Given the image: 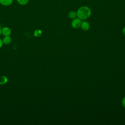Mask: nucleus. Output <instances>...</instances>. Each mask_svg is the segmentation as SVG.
<instances>
[{
	"label": "nucleus",
	"instance_id": "nucleus-14",
	"mask_svg": "<svg viewBox=\"0 0 125 125\" xmlns=\"http://www.w3.org/2000/svg\"><path fill=\"white\" fill-rule=\"evenodd\" d=\"M1 28L0 27V35H1Z\"/></svg>",
	"mask_w": 125,
	"mask_h": 125
},
{
	"label": "nucleus",
	"instance_id": "nucleus-12",
	"mask_svg": "<svg viewBox=\"0 0 125 125\" xmlns=\"http://www.w3.org/2000/svg\"><path fill=\"white\" fill-rule=\"evenodd\" d=\"M122 33H123V35L125 36V26L122 29Z\"/></svg>",
	"mask_w": 125,
	"mask_h": 125
},
{
	"label": "nucleus",
	"instance_id": "nucleus-3",
	"mask_svg": "<svg viewBox=\"0 0 125 125\" xmlns=\"http://www.w3.org/2000/svg\"><path fill=\"white\" fill-rule=\"evenodd\" d=\"M11 33V30L9 27H4L1 29V34L4 36H10Z\"/></svg>",
	"mask_w": 125,
	"mask_h": 125
},
{
	"label": "nucleus",
	"instance_id": "nucleus-8",
	"mask_svg": "<svg viewBox=\"0 0 125 125\" xmlns=\"http://www.w3.org/2000/svg\"><path fill=\"white\" fill-rule=\"evenodd\" d=\"M8 81L7 78L5 76H0V84H5Z\"/></svg>",
	"mask_w": 125,
	"mask_h": 125
},
{
	"label": "nucleus",
	"instance_id": "nucleus-13",
	"mask_svg": "<svg viewBox=\"0 0 125 125\" xmlns=\"http://www.w3.org/2000/svg\"><path fill=\"white\" fill-rule=\"evenodd\" d=\"M2 44H3V42L0 39V48L1 47V46H2Z\"/></svg>",
	"mask_w": 125,
	"mask_h": 125
},
{
	"label": "nucleus",
	"instance_id": "nucleus-11",
	"mask_svg": "<svg viewBox=\"0 0 125 125\" xmlns=\"http://www.w3.org/2000/svg\"><path fill=\"white\" fill-rule=\"evenodd\" d=\"M122 105L125 108V97H124L123 98V99H122Z\"/></svg>",
	"mask_w": 125,
	"mask_h": 125
},
{
	"label": "nucleus",
	"instance_id": "nucleus-4",
	"mask_svg": "<svg viewBox=\"0 0 125 125\" xmlns=\"http://www.w3.org/2000/svg\"><path fill=\"white\" fill-rule=\"evenodd\" d=\"M80 27L83 30L86 31L89 30L90 28V25L87 21H82V23Z\"/></svg>",
	"mask_w": 125,
	"mask_h": 125
},
{
	"label": "nucleus",
	"instance_id": "nucleus-6",
	"mask_svg": "<svg viewBox=\"0 0 125 125\" xmlns=\"http://www.w3.org/2000/svg\"><path fill=\"white\" fill-rule=\"evenodd\" d=\"M68 17L70 19H74L77 17V12L75 11H71L68 12Z\"/></svg>",
	"mask_w": 125,
	"mask_h": 125
},
{
	"label": "nucleus",
	"instance_id": "nucleus-2",
	"mask_svg": "<svg viewBox=\"0 0 125 125\" xmlns=\"http://www.w3.org/2000/svg\"><path fill=\"white\" fill-rule=\"evenodd\" d=\"M82 20L78 18H76L72 20L71 21V26L74 29H78L81 27Z\"/></svg>",
	"mask_w": 125,
	"mask_h": 125
},
{
	"label": "nucleus",
	"instance_id": "nucleus-7",
	"mask_svg": "<svg viewBox=\"0 0 125 125\" xmlns=\"http://www.w3.org/2000/svg\"><path fill=\"white\" fill-rule=\"evenodd\" d=\"M2 41L3 43L5 44H8L11 42L12 39L9 36H4V37L3 38Z\"/></svg>",
	"mask_w": 125,
	"mask_h": 125
},
{
	"label": "nucleus",
	"instance_id": "nucleus-5",
	"mask_svg": "<svg viewBox=\"0 0 125 125\" xmlns=\"http://www.w3.org/2000/svg\"><path fill=\"white\" fill-rule=\"evenodd\" d=\"M13 0H0V4L1 5L8 6L13 3Z\"/></svg>",
	"mask_w": 125,
	"mask_h": 125
},
{
	"label": "nucleus",
	"instance_id": "nucleus-1",
	"mask_svg": "<svg viewBox=\"0 0 125 125\" xmlns=\"http://www.w3.org/2000/svg\"><path fill=\"white\" fill-rule=\"evenodd\" d=\"M91 15V10L87 6H82L77 11V18L81 20H84L89 18Z\"/></svg>",
	"mask_w": 125,
	"mask_h": 125
},
{
	"label": "nucleus",
	"instance_id": "nucleus-9",
	"mask_svg": "<svg viewBox=\"0 0 125 125\" xmlns=\"http://www.w3.org/2000/svg\"><path fill=\"white\" fill-rule=\"evenodd\" d=\"M42 34V31L41 29H37L35 30L34 32V36L36 37H40Z\"/></svg>",
	"mask_w": 125,
	"mask_h": 125
},
{
	"label": "nucleus",
	"instance_id": "nucleus-10",
	"mask_svg": "<svg viewBox=\"0 0 125 125\" xmlns=\"http://www.w3.org/2000/svg\"><path fill=\"white\" fill-rule=\"evenodd\" d=\"M18 4L21 5H24L28 3L29 0H16Z\"/></svg>",
	"mask_w": 125,
	"mask_h": 125
}]
</instances>
